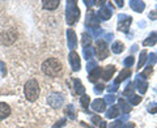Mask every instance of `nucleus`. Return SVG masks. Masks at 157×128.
<instances>
[{
  "label": "nucleus",
  "instance_id": "f704fd0d",
  "mask_svg": "<svg viewBox=\"0 0 157 128\" xmlns=\"http://www.w3.org/2000/svg\"><path fill=\"white\" fill-rule=\"evenodd\" d=\"M147 111H148L149 114H157V102L149 103L148 107H147Z\"/></svg>",
  "mask_w": 157,
  "mask_h": 128
},
{
  "label": "nucleus",
  "instance_id": "473e14b6",
  "mask_svg": "<svg viewBox=\"0 0 157 128\" xmlns=\"http://www.w3.org/2000/svg\"><path fill=\"white\" fill-rule=\"evenodd\" d=\"M134 63H135V56L130 55V56H127L124 60H123V66H124L126 68H130V67L134 66Z\"/></svg>",
  "mask_w": 157,
  "mask_h": 128
},
{
  "label": "nucleus",
  "instance_id": "f257e3e1",
  "mask_svg": "<svg viewBox=\"0 0 157 128\" xmlns=\"http://www.w3.org/2000/svg\"><path fill=\"white\" fill-rule=\"evenodd\" d=\"M41 70H42V72L45 73L46 76L55 77V76H58V73L62 72L63 66H62V63H60L59 59H56V58H48V59H46V60L42 63Z\"/></svg>",
  "mask_w": 157,
  "mask_h": 128
},
{
  "label": "nucleus",
  "instance_id": "2f4dec72",
  "mask_svg": "<svg viewBox=\"0 0 157 128\" xmlns=\"http://www.w3.org/2000/svg\"><path fill=\"white\" fill-rule=\"evenodd\" d=\"M89 102H90L89 96L84 94V96L80 97V105H81L82 109H88V107H89Z\"/></svg>",
  "mask_w": 157,
  "mask_h": 128
},
{
  "label": "nucleus",
  "instance_id": "7ed1b4c3",
  "mask_svg": "<svg viewBox=\"0 0 157 128\" xmlns=\"http://www.w3.org/2000/svg\"><path fill=\"white\" fill-rule=\"evenodd\" d=\"M24 94H25V98L29 102H34L38 100L39 97V84L37 80H28L25 86H24Z\"/></svg>",
  "mask_w": 157,
  "mask_h": 128
},
{
  "label": "nucleus",
  "instance_id": "a878e982",
  "mask_svg": "<svg viewBox=\"0 0 157 128\" xmlns=\"http://www.w3.org/2000/svg\"><path fill=\"white\" fill-rule=\"evenodd\" d=\"M64 112H66V115L68 116V119H76V109H75V106H73L72 103H70V105L66 107Z\"/></svg>",
  "mask_w": 157,
  "mask_h": 128
},
{
  "label": "nucleus",
  "instance_id": "4be33fe9",
  "mask_svg": "<svg viewBox=\"0 0 157 128\" xmlns=\"http://www.w3.org/2000/svg\"><path fill=\"white\" fill-rule=\"evenodd\" d=\"M118 103H119V110L123 112L124 115H128V112L131 111V105L127 102L124 98H119L118 100Z\"/></svg>",
  "mask_w": 157,
  "mask_h": 128
},
{
  "label": "nucleus",
  "instance_id": "6ab92c4d",
  "mask_svg": "<svg viewBox=\"0 0 157 128\" xmlns=\"http://www.w3.org/2000/svg\"><path fill=\"white\" fill-rule=\"evenodd\" d=\"M156 43H157V32H151L149 36L143 41V46L151 47V46H155Z\"/></svg>",
  "mask_w": 157,
  "mask_h": 128
},
{
  "label": "nucleus",
  "instance_id": "603ef678",
  "mask_svg": "<svg viewBox=\"0 0 157 128\" xmlns=\"http://www.w3.org/2000/svg\"><path fill=\"white\" fill-rule=\"evenodd\" d=\"M137 48H139V46H137V45H134V46H132V48H131V55H132V54H134V52H136L137 51Z\"/></svg>",
  "mask_w": 157,
  "mask_h": 128
},
{
  "label": "nucleus",
  "instance_id": "aec40b11",
  "mask_svg": "<svg viewBox=\"0 0 157 128\" xmlns=\"http://www.w3.org/2000/svg\"><path fill=\"white\" fill-rule=\"evenodd\" d=\"M121 114V110H119V106H115V105H113L110 106V109L109 110H106L105 111V115L107 119H115V118Z\"/></svg>",
  "mask_w": 157,
  "mask_h": 128
},
{
  "label": "nucleus",
  "instance_id": "6e6d98bb",
  "mask_svg": "<svg viewBox=\"0 0 157 128\" xmlns=\"http://www.w3.org/2000/svg\"><path fill=\"white\" fill-rule=\"evenodd\" d=\"M139 26L140 28H145V21H140L139 22Z\"/></svg>",
  "mask_w": 157,
  "mask_h": 128
},
{
  "label": "nucleus",
  "instance_id": "39448f33",
  "mask_svg": "<svg viewBox=\"0 0 157 128\" xmlns=\"http://www.w3.org/2000/svg\"><path fill=\"white\" fill-rule=\"evenodd\" d=\"M94 52L97 54V58L100 59V60H105V59L109 56V54H110V48H109V46H107V43L105 41L98 39V41L96 42Z\"/></svg>",
  "mask_w": 157,
  "mask_h": 128
},
{
  "label": "nucleus",
  "instance_id": "bb28decb",
  "mask_svg": "<svg viewBox=\"0 0 157 128\" xmlns=\"http://www.w3.org/2000/svg\"><path fill=\"white\" fill-rule=\"evenodd\" d=\"M147 60H148V52H147L145 50H143L140 52V56H139V63H137V70H141V67H144V64L147 63Z\"/></svg>",
  "mask_w": 157,
  "mask_h": 128
},
{
  "label": "nucleus",
  "instance_id": "79ce46f5",
  "mask_svg": "<svg viewBox=\"0 0 157 128\" xmlns=\"http://www.w3.org/2000/svg\"><path fill=\"white\" fill-rule=\"evenodd\" d=\"M106 90H107L109 94H113V93H115L118 90V85H117V84H111V85L106 86Z\"/></svg>",
  "mask_w": 157,
  "mask_h": 128
},
{
  "label": "nucleus",
  "instance_id": "e433bc0d",
  "mask_svg": "<svg viewBox=\"0 0 157 128\" xmlns=\"http://www.w3.org/2000/svg\"><path fill=\"white\" fill-rule=\"evenodd\" d=\"M104 100H105V102H106V105L109 103V105H111V106H113V103H114V102L117 101V97H115L114 94H107V96L104 98Z\"/></svg>",
  "mask_w": 157,
  "mask_h": 128
},
{
  "label": "nucleus",
  "instance_id": "b1692460",
  "mask_svg": "<svg viewBox=\"0 0 157 128\" xmlns=\"http://www.w3.org/2000/svg\"><path fill=\"white\" fill-rule=\"evenodd\" d=\"M81 46H82V48L92 47V36H89L88 33H82L81 34Z\"/></svg>",
  "mask_w": 157,
  "mask_h": 128
},
{
  "label": "nucleus",
  "instance_id": "a19ab883",
  "mask_svg": "<svg viewBox=\"0 0 157 128\" xmlns=\"http://www.w3.org/2000/svg\"><path fill=\"white\" fill-rule=\"evenodd\" d=\"M66 123H67V120L64 119V118H63V119H59L51 128H62V127H64V126H66Z\"/></svg>",
  "mask_w": 157,
  "mask_h": 128
},
{
  "label": "nucleus",
  "instance_id": "a211bd4d",
  "mask_svg": "<svg viewBox=\"0 0 157 128\" xmlns=\"http://www.w3.org/2000/svg\"><path fill=\"white\" fill-rule=\"evenodd\" d=\"M11 115V106L6 102H0V120L6 119Z\"/></svg>",
  "mask_w": 157,
  "mask_h": 128
},
{
  "label": "nucleus",
  "instance_id": "1a4fd4ad",
  "mask_svg": "<svg viewBox=\"0 0 157 128\" xmlns=\"http://www.w3.org/2000/svg\"><path fill=\"white\" fill-rule=\"evenodd\" d=\"M85 26L89 28L90 30L100 28V18L97 17V13L93 11H88L86 13V20H85Z\"/></svg>",
  "mask_w": 157,
  "mask_h": 128
},
{
  "label": "nucleus",
  "instance_id": "c03bdc74",
  "mask_svg": "<svg viewBox=\"0 0 157 128\" xmlns=\"http://www.w3.org/2000/svg\"><path fill=\"white\" fill-rule=\"evenodd\" d=\"M0 72H2L3 76L7 75V68H6V64H4V62L0 60Z\"/></svg>",
  "mask_w": 157,
  "mask_h": 128
},
{
  "label": "nucleus",
  "instance_id": "9b49d317",
  "mask_svg": "<svg viewBox=\"0 0 157 128\" xmlns=\"http://www.w3.org/2000/svg\"><path fill=\"white\" fill-rule=\"evenodd\" d=\"M134 84H135V89H137V92H139L140 94H145L147 90H148V81H147L145 78L140 77L139 75L136 76Z\"/></svg>",
  "mask_w": 157,
  "mask_h": 128
},
{
  "label": "nucleus",
  "instance_id": "4c0bfd02",
  "mask_svg": "<svg viewBox=\"0 0 157 128\" xmlns=\"http://www.w3.org/2000/svg\"><path fill=\"white\" fill-rule=\"evenodd\" d=\"M122 127H123V122H122L121 119H117L114 122H111L110 126H109V128H122Z\"/></svg>",
  "mask_w": 157,
  "mask_h": 128
},
{
  "label": "nucleus",
  "instance_id": "ea45409f",
  "mask_svg": "<svg viewBox=\"0 0 157 128\" xmlns=\"http://www.w3.org/2000/svg\"><path fill=\"white\" fill-rule=\"evenodd\" d=\"M90 32H92V38H98V37H101V34H104V30L101 28L94 29V30H90Z\"/></svg>",
  "mask_w": 157,
  "mask_h": 128
},
{
  "label": "nucleus",
  "instance_id": "37998d69",
  "mask_svg": "<svg viewBox=\"0 0 157 128\" xmlns=\"http://www.w3.org/2000/svg\"><path fill=\"white\" fill-rule=\"evenodd\" d=\"M90 120H92V123H93V124L98 126V124H100V123L102 122V118H101V116H98V115H92Z\"/></svg>",
  "mask_w": 157,
  "mask_h": 128
},
{
  "label": "nucleus",
  "instance_id": "f8f14e48",
  "mask_svg": "<svg viewBox=\"0 0 157 128\" xmlns=\"http://www.w3.org/2000/svg\"><path fill=\"white\" fill-rule=\"evenodd\" d=\"M67 45L71 51H73L77 46V37L73 29H68L67 30Z\"/></svg>",
  "mask_w": 157,
  "mask_h": 128
},
{
  "label": "nucleus",
  "instance_id": "412c9836",
  "mask_svg": "<svg viewBox=\"0 0 157 128\" xmlns=\"http://www.w3.org/2000/svg\"><path fill=\"white\" fill-rule=\"evenodd\" d=\"M42 4H43L42 7L47 9V11H54V9H56L59 7L60 2H59V0H43Z\"/></svg>",
  "mask_w": 157,
  "mask_h": 128
},
{
  "label": "nucleus",
  "instance_id": "c756f323",
  "mask_svg": "<svg viewBox=\"0 0 157 128\" xmlns=\"http://www.w3.org/2000/svg\"><path fill=\"white\" fill-rule=\"evenodd\" d=\"M134 90H135V84L134 82H128L127 84V86L124 88V90H123V96L130 97V96L134 94Z\"/></svg>",
  "mask_w": 157,
  "mask_h": 128
},
{
  "label": "nucleus",
  "instance_id": "09e8293b",
  "mask_svg": "<svg viewBox=\"0 0 157 128\" xmlns=\"http://www.w3.org/2000/svg\"><path fill=\"white\" fill-rule=\"evenodd\" d=\"M98 127H100V128H107V123H106V120H102L100 124H98Z\"/></svg>",
  "mask_w": 157,
  "mask_h": 128
},
{
  "label": "nucleus",
  "instance_id": "20e7f679",
  "mask_svg": "<svg viewBox=\"0 0 157 128\" xmlns=\"http://www.w3.org/2000/svg\"><path fill=\"white\" fill-rule=\"evenodd\" d=\"M132 24V17L128 16L126 13H121L118 14V30L124 33V34H128L130 33V26Z\"/></svg>",
  "mask_w": 157,
  "mask_h": 128
},
{
  "label": "nucleus",
  "instance_id": "c9c22d12",
  "mask_svg": "<svg viewBox=\"0 0 157 128\" xmlns=\"http://www.w3.org/2000/svg\"><path fill=\"white\" fill-rule=\"evenodd\" d=\"M106 89V86L104 85V84H96V85H94V93H96V94H101V93L102 92H104Z\"/></svg>",
  "mask_w": 157,
  "mask_h": 128
},
{
  "label": "nucleus",
  "instance_id": "49530a36",
  "mask_svg": "<svg viewBox=\"0 0 157 128\" xmlns=\"http://www.w3.org/2000/svg\"><path fill=\"white\" fill-rule=\"evenodd\" d=\"M84 4H85L86 7H93V6L96 4V2H94V0H90V2H88V0H84Z\"/></svg>",
  "mask_w": 157,
  "mask_h": 128
},
{
  "label": "nucleus",
  "instance_id": "0eeeda50",
  "mask_svg": "<svg viewBox=\"0 0 157 128\" xmlns=\"http://www.w3.org/2000/svg\"><path fill=\"white\" fill-rule=\"evenodd\" d=\"M63 103H64V97L60 93H52V94L47 97V105L51 109H60Z\"/></svg>",
  "mask_w": 157,
  "mask_h": 128
},
{
  "label": "nucleus",
  "instance_id": "7c9ffc66",
  "mask_svg": "<svg viewBox=\"0 0 157 128\" xmlns=\"http://www.w3.org/2000/svg\"><path fill=\"white\" fill-rule=\"evenodd\" d=\"M152 73H153V67L148 66V67H147L143 72L139 73V76H140V77H143V78H145V80H147V78H149V77L152 76Z\"/></svg>",
  "mask_w": 157,
  "mask_h": 128
},
{
  "label": "nucleus",
  "instance_id": "5701e85b",
  "mask_svg": "<svg viewBox=\"0 0 157 128\" xmlns=\"http://www.w3.org/2000/svg\"><path fill=\"white\" fill-rule=\"evenodd\" d=\"M101 73H102V68H100V67H97L92 72H89V76H88V80H89V82H93V84L97 82V80L101 76Z\"/></svg>",
  "mask_w": 157,
  "mask_h": 128
},
{
  "label": "nucleus",
  "instance_id": "c85d7f7f",
  "mask_svg": "<svg viewBox=\"0 0 157 128\" xmlns=\"http://www.w3.org/2000/svg\"><path fill=\"white\" fill-rule=\"evenodd\" d=\"M94 54V48L93 47H88V48H82V58L86 59L88 62L92 60V56Z\"/></svg>",
  "mask_w": 157,
  "mask_h": 128
},
{
  "label": "nucleus",
  "instance_id": "dca6fc26",
  "mask_svg": "<svg viewBox=\"0 0 157 128\" xmlns=\"http://www.w3.org/2000/svg\"><path fill=\"white\" fill-rule=\"evenodd\" d=\"M130 8L137 13H141L145 9V3L141 0H130Z\"/></svg>",
  "mask_w": 157,
  "mask_h": 128
},
{
  "label": "nucleus",
  "instance_id": "cd10ccee",
  "mask_svg": "<svg viewBox=\"0 0 157 128\" xmlns=\"http://www.w3.org/2000/svg\"><path fill=\"white\" fill-rule=\"evenodd\" d=\"M141 96H137V94H132V96H130L128 98H127V102L130 103L131 106H136V105H139V103L141 102Z\"/></svg>",
  "mask_w": 157,
  "mask_h": 128
},
{
  "label": "nucleus",
  "instance_id": "72a5a7b5",
  "mask_svg": "<svg viewBox=\"0 0 157 128\" xmlns=\"http://www.w3.org/2000/svg\"><path fill=\"white\" fill-rule=\"evenodd\" d=\"M157 63V54H148V66L153 67Z\"/></svg>",
  "mask_w": 157,
  "mask_h": 128
},
{
  "label": "nucleus",
  "instance_id": "58836bf2",
  "mask_svg": "<svg viewBox=\"0 0 157 128\" xmlns=\"http://www.w3.org/2000/svg\"><path fill=\"white\" fill-rule=\"evenodd\" d=\"M94 68H97V63L94 60H89V62H88V64H86V71H88V73L92 72Z\"/></svg>",
  "mask_w": 157,
  "mask_h": 128
},
{
  "label": "nucleus",
  "instance_id": "5fc2aeb1",
  "mask_svg": "<svg viewBox=\"0 0 157 128\" xmlns=\"http://www.w3.org/2000/svg\"><path fill=\"white\" fill-rule=\"evenodd\" d=\"M127 119H128V115H123V116L121 118V120H122V122H126Z\"/></svg>",
  "mask_w": 157,
  "mask_h": 128
},
{
  "label": "nucleus",
  "instance_id": "6e6552de",
  "mask_svg": "<svg viewBox=\"0 0 157 128\" xmlns=\"http://www.w3.org/2000/svg\"><path fill=\"white\" fill-rule=\"evenodd\" d=\"M113 12H114V8H113V6L110 3H107V4H105L104 7H101L100 9H98L97 17L100 18L101 21H107V20L111 18Z\"/></svg>",
  "mask_w": 157,
  "mask_h": 128
},
{
  "label": "nucleus",
  "instance_id": "423d86ee",
  "mask_svg": "<svg viewBox=\"0 0 157 128\" xmlns=\"http://www.w3.org/2000/svg\"><path fill=\"white\" fill-rule=\"evenodd\" d=\"M17 39V32H14L13 29H9L0 34V43L3 46H12Z\"/></svg>",
  "mask_w": 157,
  "mask_h": 128
},
{
  "label": "nucleus",
  "instance_id": "9d476101",
  "mask_svg": "<svg viewBox=\"0 0 157 128\" xmlns=\"http://www.w3.org/2000/svg\"><path fill=\"white\" fill-rule=\"evenodd\" d=\"M68 62H70V66L72 68L73 72H78L81 70V60H80V56L76 51H71L70 55H68Z\"/></svg>",
  "mask_w": 157,
  "mask_h": 128
},
{
  "label": "nucleus",
  "instance_id": "f3484780",
  "mask_svg": "<svg viewBox=\"0 0 157 128\" xmlns=\"http://www.w3.org/2000/svg\"><path fill=\"white\" fill-rule=\"evenodd\" d=\"M73 92H75V94H78V96H84L85 94V88L82 85L81 80H78V78H73Z\"/></svg>",
  "mask_w": 157,
  "mask_h": 128
},
{
  "label": "nucleus",
  "instance_id": "4d7b16f0",
  "mask_svg": "<svg viewBox=\"0 0 157 128\" xmlns=\"http://www.w3.org/2000/svg\"><path fill=\"white\" fill-rule=\"evenodd\" d=\"M156 9H157V6H156Z\"/></svg>",
  "mask_w": 157,
  "mask_h": 128
},
{
  "label": "nucleus",
  "instance_id": "864d4df0",
  "mask_svg": "<svg viewBox=\"0 0 157 128\" xmlns=\"http://www.w3.org/2000/svg\"><path fill=\"white\" fill-rule=\"evenodd\" d=\"M80 126H81V127H84V128H94V127H92V126H88L86 123H84V122H81V123H80Z\"/></svg>",
  "mask_w": 157,
  "mask_h": 128
},
{
  "label": "nucleus",
  "instance_id": "8fccbe9b",
  "mask_svg": "<svg viewBox=\"0 0 157 128\" xmlns=\"http://www.w3.org/2000/svg\"><path fill=\"white\" fill-rule=\"evenodd\" d=\"M122 128H135V124L134 123H127V124H124Z\"/></svg>",
  "mask_w": 157,
  "mask_h": 128
},
{
  "label": "nucleus",
  "instance_id": "ddd939ff",
  "mask_svg": "<svg viewBox=\"0 0 157 128\" xmlns=\"http://www.w3.org/2000/svg\"><path fill=\"white\" fill-rule=\"evenodd\" d=\"M117 71V67L113 66V64H110V66H106L104 70H102V73H101V77L104 81H109L110 78L114 76V73Z\"/></svg>",
  "mask_w": 157,
  "mask_h": 128
},
{
  "label": "nucleus",
  "instance_id": "de8ad7c7",
  "mask_svg": "<svg viewBox=\"0 0 157 128\" xmlns=\"http://www.w3.org/2000/svg\"><path fill=\"white\" fill-rule=\"evenodd\" d=\"M148 17H149L151 20H157V12H151Z\"/></svg>",
  "mask_w": 157,
  "mask_h": 128
},
{
  "label": "nucleus",
  "instance_id": "f03ea898",
  "mask_svg": "<svg viewBox=\"0 0 157 128\" xmlns=\"http://www.w3.org/2000/svg\"><path fill=\"white\" fill-rule=\"evenodd\" d=\"M80 8L77 6V2L75 0H67L66 3V21L67 25H75L80 20Z\"/></svg>",
  "mask_w": 157,
  "mask_h": 128
},
{
  "label": "nucleus",
  "instance_id": "2eb2a0df",
  "mask_svg": "<svg viewBox=\"0 0 157 128\" xmlns=\"http://www.w3.org/2000/svg\"><path fill=\"white\" fill-rule=\"evenodd\" d=\"M132 75V71L130 70V68H123L121 72H119V75H118V77L114 80V84H117V85H119L121 82H123L126 81L128 77H131Z\"/></svg>",
  "mask_w": 157,
  "mask_h": 128
},
{
  "label": "nucleus",
  "instance_id": "393cba45",
  "mask_svg": "<svg viewBox=\"0 0 157 128\" xmlns=\"http://www.w3.org/2000/svg\"><path fill=\"white\" fill-rule=\"evenodd\" d=\"M111 51L114 54H122L124 51V43L121 42V41H115L111 45Z\"/></svg>",
  "mask_w": 157,
  "mask_h": 128
},
{
  "label": "nucleus",
  "instance_id": "a18cd8bd",
  "mask_svg": "<svg viewBox=\"0 0 157 128\" xmlns=\"http://www.w3.org/2000/svg\"><path fill=\"white\" fill-rule=\"evenodd\" d=\"M113 38H114V34L113 33H107V34H105V42L107 43V42H110V41H113Z\"/></svg>",
  "mask_w": 157,
  "mask_h": 128
},
{
  "label": "nucleus",
  "instance_id": "3c124183",
  "mask_svg": "<svg viewBox=\"0 0 157 128\" xmlns=\"http://www.w3.org/2000/svg\"><path fill=\"white\" fill-rule=\"evenodd\" d=\"M115 3H117V6L119 8H122V7H123V4H124L123 0H115Z\"/></svg>",
  "mask_w": 157,
  "mask_h": 128
},
{
  "label": "nucleus",
  "instance_id": "4468645a",
  "mask_svg": "<svg viewBox=\"0 0 157 128\" xmlns=\"http://www.w3.org/2000/svg\"><path fill=\"white\" fill-rule=\"evenodd\" d=\"M92 109L94 110L96 112H104L106 111V102L104 98H97V100H94L92 102Z\"/></svg>",
  "mask_w": 157,
  "mask_h": 128
}]
</instances>
